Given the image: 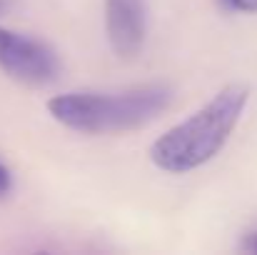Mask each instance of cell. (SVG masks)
<instances>
[{
  "label": "cell",
  "mask_w": 257,
  "mask_h": 255,
  "mask_svg": "<svg viewBox=\"0 0 257 255\" xmlns=\"http://www.w3.org/2000/svg\"><path fill=\"white\" fill-rule=\"evenodd\" d=\"M172 98L175 93L165 83L135 85L115 93L78 90L55 95L53 100H48V110L70 130L105 135L135 130L153 123L170 108Z\"/></svg>",
  "instance_id": "2"
},
{
  "label": "cell",
  "mask_w": 257,
  "mask_h": 255,
  "mask_svg": "<svg viewBox=\"0 0 257 255\" xmlns=\"http://www.w3.org/2000/svg\"><path fill=\"white\" fill-rule=\"evenodd\" d=\"M145 0H107L105 30L110 48L120 58H133L145 43Z\"/></svg>",
  "instance_id": "4"
},
{
  "label": "cell",
  "mask_w": 257,
  "mask_h": 255,
  "mask_svg": "<svg viewBox=\"0 0 257 255\" xmlns=\"http://www.w3.org/2000/svg\"><path fill=\"white\" fill-rule=\"evenodd\" d=\"M247 85L235 83L222 88L205 108H200L195 115L170 128L153 143L150 160L155 163V168L182 175L210 163L227 145L235 125L247 108Z\"/></svg>",
  "instance_id": "1"
},
{
  "label": "cell",
  "mask_w": 257,
  "mask_h": 255,
  "mask_svg": "<svg viewBox=\"0 0 257 255\" xmlns=\"http://www.w3.org/2000/svg\"><path fill=\"white\" fill-rule=\"evenodd\" d=\"M10 5H13V0H0V15H3V13H8V10H10Z\"/></svg>",
  "instance_id": "8"
},
{
  "label": "cell",
  "mask_w": 257,
  "mask_h": 255,
  "mask_svg": "<svg viewBox=\"0 0 257 255\" xmlns=\"http://www.w3.org/2000/svg\"><path fill=\"white\" fill-rule=\"evenodd\" d=\"M0 70L23 85H48L60 75V58L48 43L0 25Z\"/></svg>",
  "instance_id": "3"
},
{
  "label": "cell",
  "mask_w": 257,
  "mask_h": 255,
  "mask_svg": "<svg viewBox=\"0 0 257 255\" xmlns=\"http://www.w3.org/2000/svg\"><path fill=\"white\" fill-rule=\"evenodd\" d=\"M242 248L245 250H250V253L257 255V233H250L247 238H245V243H242Z\"/></svg>",
  "instance_id": "7"
},
{
  "label": "cell",
  "mask_w": 257,
  "mask_h": 255,
  "mask_svg": "<svg viewBox=\"0 0 257 255\" xmlns=\"http://www.w3.org/2000/svg\"><path fill=\"white\" fill-rule=\"evenodd\" d=\"M10 188H13V175L5 163H0V198H5L10 193Z\"/></svg>",
  "instance_id": "6"
},
{
  "label": "cell",
  "mask_w": 257,
  "mask_h": 255,
  "mask_svg": "<svg viewBox=\"0 0 257 255\" xmlns=\"http://www.w3.org/2000/svg\"><path fill=\"white\" fill-rule=\"evenodd\" d=\"M232 13H257V0H220Z\"/></svg>",
  "instance_id": "5"
}]
</instances>
